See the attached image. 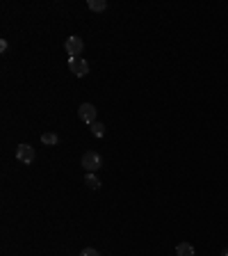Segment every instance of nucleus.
I'll return each mask as SVG.
<instances>
[{"label":"nucleus","instance_id":"1a4fd4ad","mask_svg":"<svg viewBox=\"0 0 228 256\" xmlns=\"http://www.w3.org/2000/svg\"><path fill=\"white\" fill-rule=\"evenodd\" d=\"M41 142L46 144V146H55V144L59 142V138H57V133H43L41 135Z\"/></svg>","mask_w":228,"mask_h":256},{"label":"nucleus","instance_id":"39448f33","mask_svg":"<svg viewBox=\"0 0 228 256\" xmlns=\"http://www.w3.org/2000/svg\"><path fill=\"white\" fill-rule=\"evenodd\" d=\"M69 69L73 76L82 78V76L89 74V64H87V60H82V58H69Z\"/></svg>","mask_w":228,"mask_h":256},{"label":"nucleus","instance_id":"f8f14e48","mask_svg":"<svg viewBox=\"0 0 228 256\" xmlns=\"http://www.w3.org/2000/svg\"><path fill=\"white\" fill-rule=\"evenodd\" d=\"M7 48H9V44H7V42H5V39H2V42H0V50H2V53H5Z\"/></svg>","mask_w":228,"mask_h":256},{"label":"nucleus","instance_id":"9b49d317","mask_svg":"<svg viewBox=\"0 0 228 256\" xmlns=\"http://www.w3.org/2000/svg\"><path fill=\"white\" fill-rule=\"evenodd\" d=\"M80 256H101V254H98V252H96L94 247H87V250L80 252Z\"/></svg>","mask_w":228,"mask_h":256},{"label":"nucleus","instance_id":"6e6552de","mask_svg":"<svg viewBox=\"0 0 228 256\" xmlns=\"http://www.w3.org/2000/svg\"><path fill=\"white\" fill-rule=\"evenodd\" d=\"M87 7H89L91 12H105L107 10V2H105V0H89V2H87Z\"/></svg>","mask_w":228,"mask_h":256},{"label":"nucleus","instance_id":"20e7f679","mask_svg":"<svg viewBox=\"0 0 228 256\" xmlns=\"http://www.w3.org/2000/svg\"><path fill=\"white\" fill-rule=\"evenodd\" d=\"M34 158H37V154H34V149H32L30 144H18V149H16V160H18V162L32 165Z\"/></svg>","mask_w":228,"mask_h":256},{"label":"nucleus","instance_id":"9d476101","mask_svg":"<svg viewBox=\"0 0 228 256\" xmlns=\"http://www.w3.org/2000/svg\"><path fill=\"white\" fill-rule=\"evenodd\" d=\"M91 133H94L96 138H105V124L94 122V124H91Z\"/></svg>","mask_w":228,"mask_h":256},{"label":"nucleus","instance_id":"423d86ee","mask_svg":"<svg viewBox=\"0 0 228 256\" xmlns=\"http://www.w3.org/2000/svg\"><path fill=\"white\" fill-rule=\"evenodd\" d=\"M176 256H197L194 245L192 242H181V245L176 247Z\"/></svg>","mask_w":228,"mask_h":256},{"label":"nucleus","instance_id":"f257e3e1","mask_svg":"<svg viewBox=\"0 0 228 256\" xmlns=\"http://www.w3.org/2000/svg\"><path fill=\"white\" fill-rule=\"evenodd\" d=\"M82 167H85L87 174H94V172H98L103 167L101 154H96V151H87V154L82 156Z\"/></svg>","mask_w":228,"mask_h":256},{"label":"nucleus","instance_id":"0eeeda50","mask_svg":"<svg viewBox=\"0 0 228 256\" xmlns=\"http://www.w3.org/2000/svg\"><path fill=\"white\" fill-rule=\"evenodd\" d=\"M85 183H87V188H89V190H98V188H101V178H98L96 174H87L85 176Z\"/></svg>","mask_w":228,"mask_h":256},{"label":"nucleus","instance_id":"7ed1b4c3","mask_svg":"<svg viewBox=\"0 0 228 256\" xmlns=\"http://www.w3.org/2000/svg\"><path fill=\"white\" fill-rule=\"evenodd\" d=\"M64 48H66V53H69L71 58H80L82 50H85V42H82L78 34H71V37L66 39V44H64Z\"/></svg>","mask_w":228,"mask_h":256},{"label":"nucleus","instance_id":"f03ea898","mask_svg":"<svg viewBox=\"0 0 228 256\" xmlns=\"http://www.w3.org/2000/svg\"><path fill=\"white\" fill-rule=\"evenodd\" d=\"M78 117H80V122H85L87 126H91L96 122V117H98V110H96L94 103H82L78 108Z\"/></svg>","mask_w":228,"mask_h":256}]
</instances>
